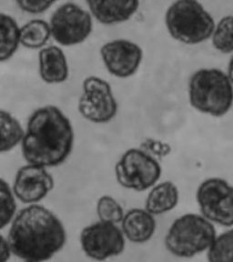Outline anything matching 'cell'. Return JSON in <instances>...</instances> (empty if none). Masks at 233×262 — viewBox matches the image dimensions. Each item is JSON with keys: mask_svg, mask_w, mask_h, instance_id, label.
Listing matches in <instances>:
<instances>
[{"mask_svg": "<svg viewBox=\"0 0 233 262\" xmlns=\"http://www.w3.org/2000/svg\"><path fill=\"white\" fill-rule=\"evenodd\" d=\"M82 88L78 108L84 119L95 124H105L114 119L119 106L110 83L90 76L85 78Z\"/></svg>", "mask_w": 233, "mask_h": 262, "instance_id": "obj_7", "label": "cell"}, {"mask_svg": "<svg viewBox=\"0 0 233 262\" xmlns=\"http://www.w3.org/2000/svg\"><path fill=\"white\" fill-rule=\"evenodd\" d=\"M73 146L72 124L59 107L41 106L30 115L21 143L27 163L57 167L68 160Z\"/></svg>", "mask_w": 233, "mask_h": 262, "instance_id": "obj_2", "label": "cell"}, {"mask_svg": "<svg viewBox=\"0 0 233 262\" xmlns=\"http://www.w3.org/2000/svg\"><path fill=\"white\" fill-rule=\"evenodd\" d=\"M210 262H233V229L216 237L208 250Z\"/></svg>", "mask_w": 233, "mask_h": 262, "instance_id": "obj_21", "label": "cell"}, {"mask_svg": "<svg viewBox=\"0 0 233 262\" xmlns=\"http://www.w3.org/2000/svg\"><path fill=\"white\" fill-rule=\"evenodd\" d=\"M11 254H13L12 250H11V247L8 242V238H6L3 235H1V237H0V261H8L11 257Z\"/></svg>", "mask_w": 233, "mask_h": 262, "instance_id": "obj_25", "label": "cell"}, {"mask_svg": "<svg viewBox=\"0 0 233 262\" xmlns=\"http://www.w3.org/2000/svg\"><path fill=\"white\" fill-rule=\"evenodd\" d=\"M97 214L99 221L114 224L121 223L124 217L122 207L111 196H100L97 202Z\"/></svg>", "mask_w": 233, "mask_h": 262, "instance_id": "obj_23", "label": "cell"}, {"mask_svg": "<svg viewBox=\"0 0 233 262\" xmlns=\"http://www.w3.org/2000/svg\"><path fill=\"white\" fill-rule=\"evenodd\" d=\"M0 60L8 61L16 53L20 45V28L12 16L0 15Z\"/></svg>", "mask_w": 233, "mask_h": 262, "instance_id": "obj_17", "label": "cell"}, {"mask_svg": "<svg viewBox=\"0 0 233 262\" xmlns=\"http://www.w3.org/2000/svg\"><path fill=\"white\" fill-rule=\"evenodd\" d=\"M8 239L13 255L17 258L25 261H46L64 248L67 231L51 210L31 204L15 216Z\"/></svg>", "mask_w": 233, "mask_h": 262, "instance_id": "obj_1", "label": "cell"}, {"mask_svg": "<svg viewBox=\"0 0 233 262\" xmlns=\"http://www.w3.org/2000/svg\"><path fill=\"white\" fill-rule=\"evenodd\" d=\"M180 192L172 181H164L152 187L145 201V209L154 216L162 215L175 209Z\"/></svg>", "mask_w": 233, "mask_h": 262, "instance_id": "obj_16", "label": "cell"}, {"mask_svg": "<svg viewBox=\"0 0 233 262\" xmlns=\"http://www.w3.org/2000/svg\"><path fill=\"white\" fill-rule=\"evenodd\" d=\"M216 238L213 223L202 215L188 213L173 221L165 237V247L179 258H192L209 250Z\"/></svg>", "mask_w": 233, "mask_h": 262, "instance_id": "obj_5", "label": "cell"}, {"mask_svg": "<svg viewBox=\"0 0 233 262\" xmlns=\"http://www.w3.org/2000/svg\"><path fill=\"white\" fill-rule=\"evenodd\" d=\"M100 56L107 70L119 78H130L138 71L143 59V50L127 39H115L101 47Z\"/></svg>", "mask_w": 233, "mask_h": 262, "instance_id": "obj_11", "label": "cell"}, {"mask_svg": "<svg viewBox=\"0 0 233 262\" xmlns=\"http://www.w3.org/2000/svg\"><path fill=\"white\" fill-rule=\"evenodd\" d=\"M57 0H15L21 10L29 14L45 12Z\"/></svg>", "mask_w": 233, "mask_h": 262, "instance_id": "obj_24", "label": "cell"}, {"mask_svg": "<svg viewBox=\"0 0 233 262\" xmlns=\"http://www.w3.org/2000/svg\"><path fill=\"white\" fill-rule=\"evenodd\" d=\"M52 37L65 47L81 44L90 37L93 29L90 13L78 5L68 2L61 5L50 18Z\"/></svg>", "mask_w": 233, "mask_h": 262, "instance_id": "obj_8", "label": "cell"}, {"mask_svg": "<svg viewBox=\"0 0 233 262\" xmlns=\"http://www.w3.org/2000/svg\"><path fill=\"white\" fill-rule=\"evenodd\" d=\"M201 214L224 227L233 226V187L220 178L204 180L197 189Z\"/></svg>", "mask_w": 233, "mask_h": 262, "instance_id": "obj_9", "label": "cell"}, {"mask_svg": "<svg viewBox=\"0 0 233 262\" xmlns=\"http://www.w3.org/2000/svg\"><path fill=\"white\" fill-rule=\"evenodd\" d=\"M55 186L54 178L46 167L27 163L16 171L13 191L26 204H36L44 200Z\"/></svg>", "mask_w": 233, "mask_h": 262, "instance_id": "obj_12", "label": "cell"}, {"mask_svg": "<svg viewBox=\"0 0 233 262\" xmlns=\"http://www.w3.org/2000/svg\"><path fill=\"white\" fill-rule=\"evenodd\" d=\"M228 75H229V78L233 83V57H231V59H230L229 63V67H228Z\"/></svg>", "mask_w": 233, "mask_h": 262, "instance_id": "obj_26", "label": "cell"}, {"mask_svg": "<svg viewBox=\"0 0 233 262\" xmlns=\"http://www.w3.org/2000/svg\"><path fill=\"white\" fill-rule=\"evenodd\" d=\"M162 173L159 161L147 152L130 148L115 167L117 181L123 188L134 191H145L155 186Z\"/></svg>", "mask_w": 233, "mask_h": 262, "instance_id": "obj_6", "label": "cell"}, {"mask_svg": "<svg viewBox=\"0 0 233 262\" xmlns=\"http://www.w3.org/2000/svg\"><path fill=\"white\" fill-rule=\"evenodd\" d=\"M188 98L196 111L222 117L232 106V82L229 75L217 69L198 70L188 81Z\"/></svg>", "mask_w": 233, "mask_h": 262, "instance_id": "obj_3", "label": "cell"}, {"mask_svg": "<svg viewBox=\"0 0 233 262\" xmlns=\"http://www.w3.org/2000/svg\"><path fill=\"white\" fill-rule=\"evenodd\" d=\"M156 223L154 215L146 209H131L123 217L121 229L125 237L136 244L149 242L155 233Z\"/></svg>", "mask_w": 233, "mask_h": 262, "instance_id": "obj_14", "label": "cell"}, {"mask_svg": "<svg viewBox=\"0 0 233 262\" xmlns=\"http://www.w3.org/2000/svg\"><path fill=\"white\" fill-rule=\"evenodd\" d=\"M1 153L12 150L13 148L22 143L24 139L25 130L20 122L8 111L1 110Z\"/></svg>", "mask_w": 233, "mask_h": 262, "instance_id": "obj_19", "label": "cell"}, {"mask_svg": "<svg viewBox=\"0 0 233 262\" xmlns=\"http://www.w3.org/2000/svg\"><path fill=\"white\" fill-rule=\"evenodd\" d=\"M39 75L47 84H60L67 81L70 69L65 53L57 46L41 49L38 53Z\"/></svg>", "mask_w": 233, "mask_h": 262, "instance_id": "obj_15", "label": "cell"}, {"mask_svg": "<svg viewBox=\"0 0 233 262\" xmlns=\"http://www.w3.org/2000/svg\"><path fill=\"white\" fill-rule=\"evenodd\" d=\"M213 45L221 53L233 52V15L224 16L218 23L213 32Z\"/></svg>", "mask_w": 233, "mask_h": 262, "instance_id": "obj_20", "label": "cell"}, {"mask_svg": "<svg viewBox=\"0 0 233 262\" xmlns=\"http://www.w3.org/2000/svg\"><path fill=\"white\" fill-rule=\"evenodd\" d=\"M165 24L175 40L196 45L213 37L215 22L197 0H177L168 7Z\"/></svg>", "mask_w": 233, "mask_h": 262, "instance_id": "obj_4", "label": "cell"}, {"mask_svg": "<svg viewBox=\"0 0 233 262\" xmlns=\"http://www.w3.org/2000/svg\"><path fill=\"white\" fill-rule=\"evenodd\" d=\"M13 188L8 182L1 179L0 181V228L4 229L6 226L12 222L16 216V203Z\"/></svg>", "mask_w": 233, "mask_h": 262, "instance_id": "obj_22", "label": "cell"}, {"mask_svg": "<svg viewBox=\"0 0 233 262\" xmlns=\"http://www.w3.org/2000/svg\"><path fill=\"white\" fill-rule=\"evenodd\" d=\"M80 245L89 258L105 260L122 253L126 237L117 224L99 221L82 229Z\"/></svg>", "mask_w": 233, "mask_h": 262, "instance_id": "obj_10", "label": "cell"}, {"mask_svg": "<svg viewBox=\"0 0 233 262\" xmlns=\"http://www.w3.org/2000/svg\"><path fill=\"white\" fill-rule=\"evenodd\" d=\"M90 12L103 25H117L131 19L139 9V0H86Z\"/></svg>", "mask_w": 233, "mask_h": 262, "instance_id": "obj_13", "label": "cell"}, {"mask_svg": "<svg viewBox=\"0 0 233 262\" xmlns=\"http://www.w3.org/2000/svg\"><path fill=\"white\" fill-rule=\"evenodd\" d=\"M51 36L50 24L43 19H32L20 28V44L26 49H41Z\"/></svg>", "mask_w": 233, "mask_h": 262, "instance_id": "obj_18", "label": "cell"}]
</instances>
